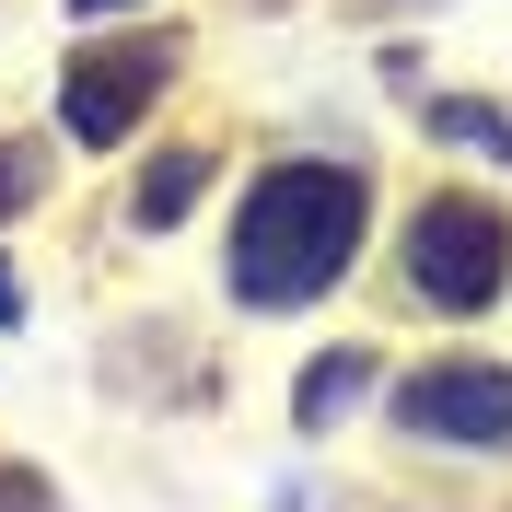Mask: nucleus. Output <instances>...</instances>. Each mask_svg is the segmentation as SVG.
<instances>
[{
    "label": "nucleus",
    "mask_w": 512,
    "mask_h": 512,
    "mask_svg": "<svg viewBox=\"0 0 512 512\" xmlns=\"http://www.w3.org/2000/svg\"><path fill=\"white\" fill-rule=\"evenodd\" d=\"M198 187H210V152L187 140V152H163L152 175H140V198H128V222H140V233H175V222L198 210Z\"/></svg>",
    "instance_id": "5"
},
{
    "label": "nucleus",
    "mask_w": 512,
    "mask_h": 512,
    "mask_svg": "<svg viewBox=\"0 0 512 512\" xmlns=\"http://www.w3.org/2000/svg\"><path fill=\"white\" fill-rule=\"evenodd\" d=\"M0 512H47V478L35 466H0Z\"/></svg>",
    "instance_id": "9"
},
{
    "label": "nucleus",
    "mask_w": 512,
    "mask_h": 512,
    "mask_svg": "<svg viewBox=\"0 0 512 512\" xmlns=\"http://www.w3.org/2000/svg\"><path fill=\"white\" fill-rule=\"evenodd\" d=\"M24 198H35V152H12V140H0V222H12Z\"/></svg>",
    "instance_id": "8"
},
{
    "label": "nucleus",
    "mask_w": 512,
    "mask_h": 512,
    "mask_svg": "<svg viewBox=\"0 0 512 512\" xmlns=\"http://www.w3.org/2000/svg\"><path fill=\"white\" fill-rule=\"evenodd\" d=\"M361 222H373V198H361L350 163H280V175H256L245 222H233V291L245 303H315L338 268L361 256Z\"/></svg>",
    "instance_id": "1"
},
{
    "label": "nucleus",
    "mask_w": 512,
    "mask_h": 512,
    "mask_svg": "<svg viewBox=\"0 0 512 512\" xmlns=\"http://www.w3.org/2000/svg\"><path fill=\"white\" fill-rule=\"evenodd\" d=\"M431 128L466 140V152H489V163H512V117H501V105H466V94H454V105H431Z\"/></svg>",
    "instance_id": "7"
},
{
    "label": "nucleus",
    "mask_w": 512,
    "mask_h": 512,
    "mask_svg": "<svg viewBox=\"0 0 512 512\" xmlns=\"http://www.w3.org/2000/svg\"><path fill=\"white\" fill-rule=\"evenodd\" d=\"M408 280L431 315H478V303H501L512 280V222L489 210V198H431L408 222Z\"/></svg>",
    "instance_id": "2"
},
{
    "label": "nucleus",
    "mask_w": 512,
    "mask_h": 512,
    "mask_svg": "<svg viewBox=\"0 0 512 512\" xmlns=\"http://www.w3.org/2000/svg\"><path fill=\"white\" fill-rule=\"evenodd\" d=\"M70 12H82V24H94V12H128V0H70Z\"/></svg>",
    "instance_id": "11"
},
{
    "label": "nucleus",
    "mask_w": 512,
    "mask_h": 512,
    "mask_svg": "<svg viewBox=\"0 0 512 512\" xmlns=\"http://www.w3.org/2000/svg\"><path fill=\"white\" fill-rule=\"evenodd\" d=\"M175 82V47L163 35H117V47H82V59L59 70V128L70 140H128L140 128V105Z\"/></svg>",
    "instance_id": "3"
},
{
    "label": "nucleus",
    "mask_w": 512,
    "mask_h": 512,
    "mask_svg": "<svg viewBox=\"0 0 512 512\" xmlns=\"http://www.w3.org/2000/svg\"><path fill=\"white\" fill-rule=\"evenodd\" d=\"M361 384H373V350H326L315 373H303V396H291V419H303V431H326V419L350 408Z\"/></svg>",
    "instance_id": "6"
},
{
    "label": "nucleus",
    "mask_w": 512,
    "mask_h": 512,
    "mask_svg": "<svg viewBox=\"0 0 512 512\" xmlns=\"http://www.w3.org/2000/svg\"><path fill=\"white\" fill-rule=\"evenodd\" d=\"M396 419L419 443H512V373L501 361H431V373L396 384Z\"/></svg>",
    "instance_id": "4"
},
{
    "label": "nucleus",
    "mask_w": 512,
    "mask_h": 512,
    "mask_svg": "<svg viewBox=\"0 0 512 512\" xmlns=\"http://www.w3.org/2000/svg\"><path fill=\"white\" fill-rule=\"evenodd\" d=\"M12 315H24V280H12V268H0V326H12Z\"/></svg>",
    "instance_id": "10"
}]
</instances>
